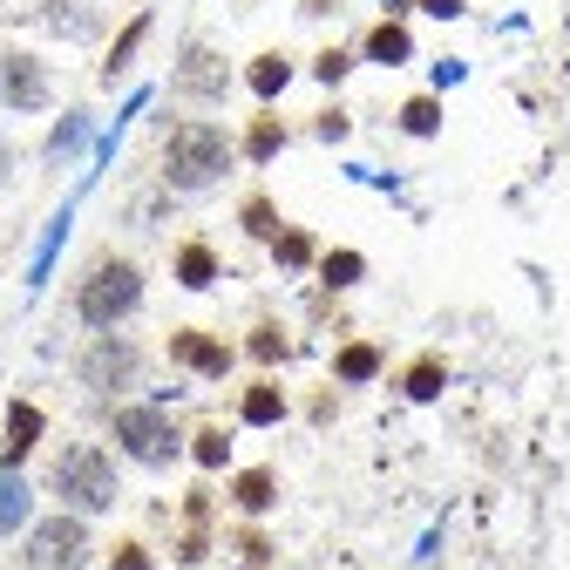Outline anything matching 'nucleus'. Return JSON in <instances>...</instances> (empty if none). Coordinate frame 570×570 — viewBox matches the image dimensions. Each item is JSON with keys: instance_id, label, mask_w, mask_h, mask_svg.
<instances>
[{"instance_id": "obj_3", "label": "nucleus", "mask_w": 570, "mask_h": 570, "mask_svg": "<svg viewBox=\"0 0 570 570\" xmlns=\"http://www.w3.org/2000/svg\"><path fill=\"white\" fill-rule=\"evenodd\" d=\"M48 489H55V503L76 510V517H102V510H116V495H122L116 462H109L96 442H68V449H55Z\"/></svg>"}, {"instance_id": "obj_11", "label": "nucleus", "mask_w": 570, "mask_h": 570, "mask_svg": "<svg viewBox=\"0 0 570 570\" xmlns=\"http://www.w3.org/2000/svg\"><path fill=\"white\" fill-rule=\"evenodd\" d=\"M170 272H177L184 293H210V285H218V272H225V258L210 252V238H184L177 258H170Z\"/></svg>"}, {"instance_id": "obj_32", "label": "nucleus", "mask_w": 570, "mask_h": 570, "mask_svg": "<svg viewBox=\"0 0 570 570\" xmlns=\"http://www.w3.org/2000/svg\"><path fill=\"white\" fill-rule=\"evenodd\" d=\"M238 557H245V563L258 570V563H272V543H265L258 530H238Z\"/></svg>"}, {"instance_id": "obj_25", "label": "nucleus", "mask_w": 570, "mask_h": 570, "mask_svg": "<svg viewBox=\"0 0 570 570\" xmlns=\"http://www.w3.org/2000/svg\"><path fill=\"white\" fill-rule=\"evenodd\" d=\"M190 455H197V469H232V428H197L190 435Z\"/></svg>"}, {"instance_id": "obj_24", "label": "nucleus", "mask_w": 570, "mask_h": 570, "mask_svg": "<svg viewBox=\"0 0 570 570\" xmlns=\"http://www.w3.org/2000/svg\"><path fill=\"white\" fill-rule=\"evenodd\" d=\"M245 353H252L258 367H278L285 353H293V340H285V326H278V320H258V326H252V340H245Z\"/></svg>"}, {"instance_id": "obj_30", "label": "nucleus", "mask_w": 570, "mask_h": 570, "mask_svg": "<svg viewBox=\"0 0 570 570\" xmlns=\"http://www.w3.org/2000/svg\"><path fill=\"white\" fill-rule=\"evenodd\" d=\"M82 129H89V116H68V122L55 129V142H48V164H68V157H76V142H82Z\"/></svg>"}, {"instance_id": "obj_22", "label": "nucleus", "mask_w": 570, "mask_h": 570, "mask_svg": "<svg viewBox=\"0 0 570 570\" xmlns=\"http://www.w3.org/2000/svg\"><path fill=\"white\" fill-rule=\"evenodd\" d=\"M142 41H150V14H129L122 35H116V48L102 55V82H122V76H129V61H136Z\"/></svg>"}, {"instance_id": "obj_1", "label": "nucleus", "mask_w": 570, "mask_h": 570, "mask_svg": "<svg viewBox=\"0 0 570 570\" xmlns=\"http://www.w3.org/2000/svg\"><path fill=\"white\" fill-rule=\"evenodd\" d=\"M238 164V136L218 129V122H177L164 136V184L197 197V190H218Z\"/></svg>"}, {"instance_id": "obj_14", "label": "nucleus", "mask_w": 570, "mask_h": 570, "mask_svg": "<svg viewBox=\"0 0 570 570\" xmlns=\"http://www.w3.org/2000/svg\"><path fill=\"white\" fill-rule=\"evenodd\" d=\"M41 28L61 41H96V8L89 0H41Z\"/></svg>"}, {"instance_id": "obj_26", "label": "nucleus", "mask_w": 570, "mask_h": 570, "mask_svg": "<svg viewBox=\"0 0 570 570\" xmlns=\"http://www.w3.org/2000/svg\"><path fill=\"white\" fill-rule=\"evenodd\" d=\"M401 129H407V136H435V129H442V102H435V96H407V102H401Z\"/></svg>"}, {"instance_id": "obj_15", "label": "nucleus", "mask_w": 570, "mask_h": 570, "mask_svg": "<svg viewBox=\"0 0 570 570\" xmlns=\"http://www.w3.org/2000/svg\"><path fill=\"white\" fill-rule=\"evenodd\" d=\"M361 61H381V68H401V61H414V35H407L401 21H374V28L361 35Z\"/></svg>"}, {"instance_id": "obj_31", "label": "nucleus", "mask_w": 570, "mask_h": 570, "mask_svg": "<svg viewBox=\"0 0 570 570\" xmlns=\"http://www.w3.org/2000/svg\"><path fill=\"white\" fill-rule=\"evenodd\" d=\"M313 136H320V142H340V136H346V109H320V116H313Z\"/></svg>"}, {"instance_id": "obj_12", "label": "nucleus", "mask_w": 570, "mask_h": 570, "mask_svg": "<svg viewBox=\"0 0 570 570\" xmlns=\"http://www.w3.org/2000/svg\"><path fill=\"white\" fill-rule=\"evenodd\" d=\"M285 82H293V55H278V48L252 55V68H245V89L258 96V109H272V102L285 96Z\"/></svg>"}, {"instance_id": "obj_21", "label": "nucleus", "mask_w": 570, "mask_h": 570, "mask_svg": "<svg viewBox=\"0 0 570 570\" xmlns=\"http://www.w3.org/2000/svg\"><path fill=\"white\" fill-rule=\"evenodd\" d=\"M361 278H367V258L353 252V245H333V252H320V285H326V293H353Z\"/></svg>"}, {"instance_id": "obj_27", "label": "nucleus", "mask_w": 570, "mask_h": 570, "mask_svg": "<svg viewBox=\"0 0 570 570\" xmlns=\"http://www.w3.org/2000/svg\"><path fill=\"white\" fill-rule=\"evenodd\" d=\"M353 61H361V48H326V55H313V82L340 89V82L353 76Z\"/></svg>"}, {"instance_id": "obj_28", "label": "nucleus", "mask_w": 570, "mask_h": 570, "mask_svg": "<svg viewBox=\"0 0 570 570\" xmlns=\"http://www.w3.org/2000/svg\"><path fill=\"white\" fill-rule=\"evenodd\" d=\"M21 517H28V482L8 469V482H0V530H21Z\"/></svg>"}, {"instance_id": "obj_33", "label": "nucleus", "mask_w": 570, "mask_h": 570, "mask_svg": "<svg viewBox=\"0 0 570 570\" xmlns=\"http://www.w3.org/2000/svg\"><path fill=\"white\" fill-rule=\"evenodd\" d=\"M414 8H428L435 21H455V14H462V0H414Z\"/></svg>"}, {"instance_id": "obj_19", "label": "nucleus", "mask_w": 570, "mask_h": 570, "mask_svg": "<svg viewBox=\"0 0 570 570\" xmlns=\"http://www.w3.org/2000/svg\"><path fill=\"white\" fill-rule=\"evenodd\" d=\"M232 503H238L245 517H265V510L278 503V475H272V469H238V475H232Z\"/></svg>"}, {"instance_id": "obj_8", "label": "nucleus", "mask_w": 570, "mask_h": 570, "mask_svg": "<svg viewBox=\"0 0 570 570\" xmlns=\"http://www.w3.org/2000/svg\"><path fill=\"white\" fill-rule=\"evenodd\" d=\"M164 353H170L184 374H197V381H225V374H232V361H238V353H232L218 333H204V326H177Z\"/></svg>"}, {"instance_id": "obj_9", "label": "nucleus", "mask_w": 570, "mask_h": 570, "mask_svg": "<svg viewBox=\"0 0 570 570\" xmlns=\"http://www.w3.org/2000/svg\"><path fill=\"white\" fill-rule=\"evenodd\" d=\"M0 102L21 109V116L48 109V68L28 48H0Z\"/></svg>"}, {"instance_id": "obj_6", "label": "nucleus", "mask_w": 570, "mask_h": 570, "mask_svg": "<svg viewBox=\"0 0 570 570\" xmlns=\"http://www.w3.org/2000/svg\"><path fill=\"white\" fill-rule=\"evenodd\" d=\"M21 563L28 570H89V523L76 510H61V517H41L21 543Z\"/></svg>"}, {"instance_id": "obj_13", "label": "nucleus", "mask_w": 570, "mask_h": 570, "mask_svg": "<svg viewBox=\"0 0 570 570\" xmlns=\"http://www.w3.org/2000/svg\"><path fill=\"white\" fill-rule=\"evenodd\" d=\"M285 136H293V129H285V116H278V109H258V116L245 122V136H238V157L272 164V157L285 150Z\"/></svg>"}, {"instance_id": "obj_23", "label": "nucleus", "mask_w": 570, "mask_h": 570, "mask_svg": "<svg viewBox=\"0 0 570 570\" xmlns=\"http://www.w3.org/2000/svg\"><path fill=\"white\" fill-rule=\"evenodd\" d=\"M238 225H245V238H265V245L285 232V225H278V204H272L265 190H252V197L238 204Z\"/></svg>"}, {"instance_id": "obj_20", "label": "nucleus", "mask_w": 570, "mask_h": 570, "mask_svg": "<svg viewBox=\"0 0 570 570\" xmlns=\"http://www.w3.org/2000/svg\"><path fill=\"white\" fill-rule=\"evenodd\" d=\"M442 387H449V361H442V353H414L407 374H401V394L407 401H435Z\"/></svg>"}, {"instance_id": "obj_4", "label": "nucleus", "mask_w": 570, "mask_h": 570, "mask_svg": "<svg viewBox=\"0 0 570 570\" xmlns=\"http://www.w3.org/2000/svg\"><path fill=\"white\" fill-rule=\"evenodd\" d=\"M109 428H116V449H122L129 462H142V469H170V462L184 455V428H177V414H164V407L129 401V407L109 414Z\"/></svg>"}, {"instance_id": "obj_2", "label": "nucleus", "mask_w": 570, "mask_h": 570, "mask_svg": "<svg viewBox=\"0 0 570 570\" xmlns=\"http://www.w3.org/2000/svg\"><path fill=\"white\" fill-rule=\"evenodd\" d=\"M136 306H142V265L122 258V252L89 258V272L76 278V320L89 333H116Z\"/></svg>"}, {"instance_id": "obj_5", "label": "nucleus", "mask_w": 570, "mask_h": 570, "mask_svg": "<svg viewBox=\"0 0 570 570\" xmlns=\"http://www.w3.org/2000/svg\"><path fill=\"white\" fill-rule=\"evenodd\" d=\"M142 367H150V353H142L129 333H96V340L82 346V361H76V381H82L89 394L116 401V394H129V387L142 381Z\"/></svg>"}, {"instance_id": "obj_18", "label": "nucleus", "mask_w": 570, "mask_h": 570, "mask_svg": "<svg viewBox=\"0 0 570 570\" xmlns=\"http://www.w3.org/2000/svg\"><path fill=\"white\" fill-rule=\"evenodd\" d=\"M272 265H278V272H313V265H320V238H313L306 225H285V232L272 238Z\"/></svg>"}, {"instance_id": "obj_10", "label": "nucleus", "mask_w": 570, "mask_h": 570, "mask_svg": "<svg viewBox=\"0 0 570 570\" xmlns=\"http://www.w3.org/2000/svg\"><path fill=\"white\" fill-rule=\"evenodd\" d=\"M48 435V414L35 407V401H8V442H0V462L8 469H21L28 455H35V442Z\"/></svg>"}, {"instance_id": "obj_35", "label": "nucleus", "mask_w": 570, "mask_h": 570, "mask_svg": "<svg viewBox=\"0 0 570 570\" xmlns=\"http://www.w3.org/2000/svg\"><path fill=\"white\" fill-rule=\"evenodd\" d=\"M299 8H306V14H333V8H340V0H299Z\"/></svg>"}, {"instance_id": "obj_29", "label": "nucleus", "mask_w": 570, "mask_h": 570, "mask_svg": "<svg viewBox=\"0 0 570 570\" xmlns=\"http://www.w3.org/2000/svg\"><path fill=\"white\" fill-rule=\"evenodd\" d=\"M109 570H157V557H150V543H142V537H122L109 550Z\"/></svg>"}, {"instance_id": "obj_16", "label": "nucleus", "mask_w": 570, "mask_h": 570, "mask_svg": "<svg viewBox=\"0 0 570 570\" xmlns=\"http://www.w3.org/2000/svg\"><path fill=\"white\" fill-rule=\"evenodd\" d=\"M381 361H387V353H381L374 340H346V346L333 353V381H340V387H367V381L381 374Z\"/></svg>"}, {"instance_id": "obj_17", "label": "nucleus", "mask_w": 570, "mask_h": 570, "mask_svg": "<svg viewBox=\"0 0 570 570\" xmlns=\"http://www.w3.org/2000/svg\"><path fill=\"white\" fill-rule=\"evenodd\" d=\"M285 407H293V401H285L278 381H252V387L238 394V421H245V428H278Z\"/></svg>"}, {"instance_id": "obj_34", "label": "nucleus", "mask_w": 570, "mask_h": 570, "mask_svg": "<svg viewBox=\"0 0 570 570\" xmlns=\"http://www.w3.org/2000/svg\"><path fill=\"white\" fill-rule=\"evenodd\" d=\"M8 184H14V142L0 136V190H8Z\"/></svg>"}, {"instance_id": "obj_7", "label": "nucleus", "mask_w": 570, "mask_h": 570, "mask_svg": "<svg viewBox=\"0 0 570 570\" xmlns=\"http://www.w3.org/2000/svg\"><path fill=\"white\" fill-rule=\"evenodd\" d=\"M170 89H177L184 102H225V96H232V61H225L218 48H204V41H184Z\"/></svg>"}]
</instances>
